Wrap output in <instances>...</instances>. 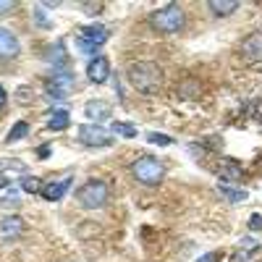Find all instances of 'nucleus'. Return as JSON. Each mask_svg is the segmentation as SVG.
I'll list each match as a JSON object with an SVG mask.
<instances>
[{
	"label": "nucleus",
	"instance_id": "obj_1",
	"mask_svg": "<svg viewBox=\"0 0 262 262\" xmlns=\"http://www.w3.org/2000/svg\"><path fill=\"white\" fill-rule=\"evenodd\" d=\"M126 76H128V84L134 86L137 92H142V95H155V92H160V86H163V69L158 63H152V60L131 63Z\"/></svg>",
	"mask_w": 262,
	"mask_h": 262
},
{
	"label": "nucleus",
	"instance_id": "obj_2",
	"mask_svg": "<svg viewBox=\"0 0 262 262\" xmlns=\"http://www.w3.org/2000/svg\"><path fill=\"white\" fill-rule=\"evenodd\" d=\"M184 24H186V13L179 3L163 6V8L149 13V27L160 34H176V32L184 29Z\"/></svg>",
	"mask_w": 262,
	"mask_h": 262
},
{
	"label": "nucleus",
	"instance_id": "obj_3",
	"mask_svg": "<svg viewBox=\"0 0 262 262\" xmlns=\"http://www.w3.org/2000/svg\"><path fill=\"white\" fill-rule=\"evenodd\" d=\"M128 170H131V176H134L139 184L158 186L163 181V176H165V163L158 160L155 155H142V158H137L134 163L128 165Z\"/></svg>",
	"mask_w": 262,
	"mask_h": 262
},
{
	"label": "nucleus",
	"instance_id": "obj_4",
	"mask_svg": "<svg viewBox=\"0 0 262 262\" xmlns=\"http://www.w3.org/2000/svg\"><path fill=\"white\" fill-rule=\"evenodd\" d=\"M76 200L84 210H100L111 200V186L100 179H90L81 189H76Z\"/></svg>",
	"mask_w": 262,
	"mask_h": 262
},
{
	"label": "nucleus",
	"instance_id": "obj_5",
	"mask_svg": "<svg viewBox=\"0 0 262 262\" xmlns=\"http://www.w3.org/2000/svg\"><path fill=\"white\" fill-rule=\"evenodd\" d=\"M105 42H107V29L102 24H86V27H79V32H76V48L92 58Z\"/></svg>",
	"mask_w": 262,
	"mask_h": 262
},
{
	"label": "nucleus",
	"instance_id": "obj_6",
	"mask_svg": "<svg viewBox=\"0 0 262 262\" xmlns=\"http://www.w3.org/2000/svg\"><path fill=\"white\" fill-rule=\"evenodd\" d=\"M79 142L84 144V147H97V149H102V147H111L113 144V134L111 131H105L102 126H97V123H84V126H79Z\"/></svg>",
	"mask_w": 262,
	"mask_h": 262
},
{
	"label": "nucleus",
	"instance_id": "obj_7",
	"mask_svg": "<svg viewBox=\"0 0 262 262\" xmlns=\"http://www.w3.org/2000/svg\"><path fill=\"white\" fill-rule=\"evenodd\" d=\"M74 84H76V74L74 71H53L50 84H48V95L55 97V100H63V97H69V92L74 90Z\"/></svg>",
	"mask_w": 262,
	"mask_h": 262
},
{
	"label": "nucleus",
	"instance_id": "obj_8",
	"mask_svg": "<svg viewBox=\"0 0 262 262\" xmlns=\"http://www.w3.org/2000/svg\"><path fill=\"white\" fill-rule=\"evenodd\" d=\"M74 186V176H66V179H58V181H48L45 186H42L39 196L45 202H60L66 194H69V189Z\"/></svg>",
	"mask_w": 262,
	"mask_h": 262
},
{
	"label": "nucleus",
	"instance_id": "obj_9",
	"mask_svg": "<svg viewBox=\"0 0 262 262\" xmlns=\"http://www.w3.org/2000/svg\"><path fill=\"white\" fill-rule=\"evenodd\" d=\"M86 79H90L92 84H105L107 79H111V60H107L105 55L90 58V63H86Z\"/></svg>",
	"mask_w": 262,
	"mask_h": 262
},
{
	"label": "nucleus",
	"instance_id": "obj_10",
	"mask_svg": "<svg viewBox=\"0 0 262 262\" xmlns=\"http://www.w3.org/2000/svg\"><path fill=\"white\" fill-rule=\"evenodd\" d=\"M18 53H21L18 37H16L11 29L0 27V60H11V58H16Z\"/></svg>",
	"mask_w": 262,
	"mask_h": 262
},
{
	"label": "nucleus",
	"instance_id": "obj_11",
	"mask_svg": "<svg viewBox=\"0 0 262 262\" xmlns=\"http://www.w3.org/2000/svg\"><path fill=\"white\" fill-rule=\"evenodd\" d=\"M242 55L249 63H259L262 60V32H252L244 37L242 42Z\"/></svg>",
	"mask_w": 262,
	"mask_h": 262
},
{
	"label": "nucleus",
	"instance_id": "obj_12",
	"mask_svg": "<svg viewBox=\"0 0 262 262\" xmlns=\"http://www.w3.org/2000/svg\"><path fill=\"white\" fill-rule=\"evenodd\" d=\"M24 231H27V223L21 221L18 215H6V217H0V236H3V238H18Z\"/></svg>",
	"mask_w": 262,
	"mask_h": 262
},
{
	"label": "nucleus",
	"instance_id": "obj_13",
	"mask_svg": "<svg viewBox=\"0 0 262 262\" xmlns=\"http://www.w3.org/2000/svg\"><path fill=\"white\" fill-rule=\"evenodd\" d=\"M50 66H53V71H71L69 53H66L63 42H55V45L50 48Z\"/></svg>",
	"mask_w": 262,
	"mask_h": 262
},
{
	"label": "nucleus",
	"instance_id": "obj_14",
	"mask_svg": "<svg viewBox=\"0 0 262 262\" xmlns=\"http://www.w3.org/2000/svg\"><path fill=\"white\" fill-rule=\"evenodd\" d=\"M207 8H210V13H212V16L226 18V16H231V13H236V11H238V3H236V0H210Z\"/></svg>",
	"mask_w": 262,
	"mask_h": 262
},
{
	"label": "nucleus",
	"instance_id": "obj_15",
	"mask_svg": "<svg viewBox=\"0 0 262 262\" xmlns=\"http://www.w3.org/2000/svg\"><path fill=\"white\" fill-rule=\"evenodd\" d=\"M84 113H86V118H92L95 123H100V121H105L107 116H111V107H107L102 100H92V102L84 105Z\"/></svg>",
	"mask_w": 262,
	"mask_h": 262
},
{
	"label": "nucleus",
	"instance_id": "obj_16",
	"mask_svg": "<svg viewBox=\"0 0 262 262\" xmlns=\"http://www.w3.org/2000/svg\"><path fill=\"white\" fill-rule=\"evenodd\" d=\"M217 191H221V196H226V200L228 202H244V200H249V191L247 189H238V186H233V184H221V186H217Z\"/></svg>",
	"mask_w": 262,
	"mask_h": 262
},
{
	"label": "nucleus",
	"instance_id": "obj_17",
	"mask_svg": "<svg viewBox=\"0 0 262 262\" xmlns=\"http://www.w3.org/2000/svg\"><path fill=\"white\" fill-rule=\"evenodd\" d=\"M69 126H71L69 111H53V113H50V118H48V128H50V131H66Z\"/></svg>",
	"mask_w": 262,
	"mask_h": 262
},
{
	"label": "nucleus",
	"instance_id": "obj_18",
	"mask_svg": "<svg viewBox=\"0 0 262 262\" xmlns=\"http://www.w3.org/2000/svg\"><path fill=\"white\" fill-rule=\"evenodd\" d=\"M217 173L226 179V184L228 181H236L238 176H242V168H238V163L236 160H223L221 165H217Z\"/></svg>",
	"mask_w": 262,
	"mask_h": 262
},
{
	"label": "nucleus",
	"instance_id": "obj_19",
	"mask_svg": "<svg viewBox=\"0 0 262 262\" xmlns=\"http://www.w3.org/2000/svg\"><path fill=\"white\" fill-rule=\"evenodd\" d=\"M111 131H113V134H118V137H123V139H134L137 137V126H131L126 121H113L111 123Z\"/></svg>",
	"mask_w": 262,
	"mask_h": 262
},
{
	"label": "nucleus",
	"instance_id": "obj_20",
	"mask_svg": "<svg viewBox=\"0 0 262 262\" xmlns=\"http://www.w3.org/2000/svg\"><path fill=\"white\" fill-rule=\"evenodd\" d=\"M27 134H29V123H27V121H18V123L8 131V137H6V139H8V144H11V142H21Z\"/></svg>",
	"mask_w": 262,
	"mask_h": 262
},
{
	"label": "nucleus",
	"instance_id": "obj_21",
	"mask_svg": "<svg viewBox=\"0 0 262 262\" xmlns=\"http://www.w3.org/2000/svg\"><path fill=\"white\" fill-rule=\"evenodd\" d=\"M42 186H45V184H42L37 176H24V179H21V189H24L27 194H39Z\"/></svg>",
	"mask_w": 262,
	"mask_h": 262
},
{
	"label": "nucleus",
	"instance_id": "obj_22",
	"mask_svg": "<svg viewBox=\"0 0 262 262\" xmlns=\"http://www.w3.org/2000/svg\"><path fill=\"white\" fill-rule=\"evenodd\" d=\"M147 142H149V144H160V147H170V144H173L170 137L158 134V131H149V134H147Z\"/></svg>",
	"mask_w": 262,
	"mask_h": 262
},
{
	"label": "nucleus",
	"instance_id": "obj_23",
	"mask_svg": "<svg viewBox=\"0 0 262 262\" xmlns=\"http://www.w3.org/2000/svg\"><path fill=\"white\" fill-rule=\"evenodd\" d=\"M34 18H37V27L39 29H50V21L42 16V8H34Z\"/></svg>",
	"mask_w": 262,
	"mask_h": 262
},
{
	"label": "nucleus",
	"instance_id": "obj_24",
	"mask_svg": "<svg viewBox=\"0 0 262 262\" xmlns=\"http://www.w3.org/2000/svg\"><path fill=\"white\" fill-rule=\"evenodd\" d=\"M249 231L252 233H259L262 231V215H252L249 217Z\"/></svg>",
	"mask_w": 262,
	"mask_h": 262
},
{
	"label": "nucleus",
	"instance_id": "obj_25",
	"mask_svg": "<svg viewBox=\"0 0 262 262\" xmlns=\"http://www.w3.org/2000/svg\"><path fill=\"white\" fill-rule=\"evenodd\" d=\"M223 259V252H207V254H202L196 262H221Z\"/></svg>",
	"mask_w": 262,
	"mask_h": 262
},
{
	"label": "nucleus",
	"instance_id": "obj_26",
	"mask_svg": "<svg viewBox=\"0 0 262 262\" xmlns=\"http://www.w3.org/2000/svg\"><path fill=\"white\" fill-rule=\"evenodd\" d=\"M242 249H259V242H257V238H244Z\"/></svg>",
	"mask_w": 262,
	"mask_h": 262
},
{
	"label": "nucleus",
	"instance_id": "obj_27",
	"mask_svg": "<svg viewBox=\"0 0 262 262\" xmlns=\"http://www.w3.org/2000/svg\"><path fill=\"white\" fill-rule=\"evenodd\" d=\"M6 105H8V92H6V86L0 84V111H6Z\"/></svg>",
	"mask_w": 262,
	"mask_h": 262
},
{
	"label": "nucleus",
	"instance_id": "obj_28",
	"mask_svg": "<svg viewBox=\"0 0 262 262\" xmlns=\"http://www.w3.org/2000/svg\"><path fill=\"white\" fill-rule=\"evenodd\" d=\"M11 11H16V3H11V0L0 3V13H11Z\"/></svg>",
	"mask_w": 262,
	"mask_h": 262
},
{
	"label": "nucleus",
	"instance_id": "obj_29",
	"mask_svg": "<svg viewBox=\"0 0 262 262\" xmlns=\"http://www.w3.org/2000/svg\"><path fill=\"white\" fill-rule=\"evenodd\" d=\"M37 155H39L42 160H45V158L50 155V147H48V144H42V149H37Z\"/></svg>",
	"mask_w": 262,
	"mask_h": 262
},
{
	"label": "nucleus",
	"instance_id": "obj_30",
	"mask_svg": "<svg viewBox=\"0 0 262 262\" xmlns=\"http://www.w3.org/2000/svg\"><path fill=\"white\" fill-rule=\"evenodd\" d=\"M6 186H8V176H6L3 170H0V189H6Z\"/></svg>",
	"mask_w": 262,
	"mask_h": 262
}]
</instances>
